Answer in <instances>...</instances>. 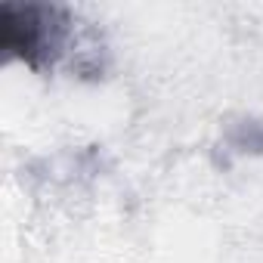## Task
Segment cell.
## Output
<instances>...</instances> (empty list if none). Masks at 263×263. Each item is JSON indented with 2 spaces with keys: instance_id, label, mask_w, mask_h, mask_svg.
<instances>
[{
  "instance_id": "1",
  "label": "cell",
  "mask_w": 263,
  "mask_h": 263,
  "mask_svg": "<svg viewBox=\"0 0 263 263\" xmlns=\"http://www.w3.org/2000/svg\"><path fill=\"white\" fill-rule=\"evenodd\" d=\"M62 31V13L41 4H0V50L7 59H19L28 68H41L56 53Z\"/></svg>"
}]
</instances>
